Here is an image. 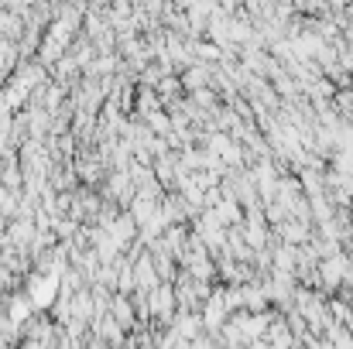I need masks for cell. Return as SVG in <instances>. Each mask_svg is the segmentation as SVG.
I'll use <instances>...</instances> for the list:
<instances>
[{
    "mask_svg": "<svg viewBox=\"0 0 353 349\" xmlns=\"http://www.w3.org/2000/svg\"><path fill=\"white\" fill-rule=\"evenodd\" d=\"M347 271H350V257H347L343 250H340V253H333V257H326V260H319V264H316L319 291H323L326 298H333V295L340 291V284H343Z\"/></svg>",
    "mask_w": 353,
    "mask_h": 349,
    "instance_id": "obj_1",
    "label": "cell"
},
{
    "mask_svg": "<svg viewBox=\"0 0 353 349\" xmlns=\"http://www.w3.org/2000/svg\"><path fill=\"white\" fill-rule=\"evenodd\" d=\"M114 319H117V326H130L134 322V308L127 305V298H114Z\"/></svg>",
    "mask_w": 353,
    "mask_h": 349,
    "instance_id": "obj_5",
    "label": "cell"
},
{
    "mask_svg": "<svg viewBox=\"0 0 353 349\" xmlns=\"http://www.w3.org/2000/svg\"><path fill=\"white\" fill-rule=\"evenodd\" d=\"M148 308L154 312V319H172V312H175V291L168 284H158L151 291V305Z\"/></svg>",
    "mask_w": 353,
    "mask_h": 349,
    "instance_id": "obj_3",
    "label": "cell"
},
{
    "mask_svg": "<svg viewBox=\"0 0 353 349\" xmlns=\"http://www.w3.org/2000/svg\"><path fill=\"white\" fill-rule=\"evenodd\" d=\"M28 312H31L28 298H10V308H7L10 322H24V319H28Z\"/></svg>",
    "mask_w": 353,
    "mask_h": 349,
    "instance_id": "obj_6",
    "label": "cell"
},
{
    "mask_svg": "<svg viewBox=\"0 0 353 349\" xmlns=\"http://www.w3.org/2000/svg\"><path fill=\"white\" fill-rule=\"evenodd\" d=\"M333 110L340 114V120H353V89H336Z\"/></svg>",
    "mask_w": 353,
    "mask_h": 349,
    "instance_id": "obj_4",
    "label": "cell"
},
{
    "mask_svg": "<svg viewBox=\"0 0 353 349\" xmlns=\"http://www.w3.org/2000/svg\"><path fill=\"white\" fill-rule=\"evenodd\" d=\"M55 291H59V274H45V277H34L31 281V291H28V302L45 308L55 302Z\"/></svg>",
    "mask_w": 353,
    "mask_h": 349,
    "instance_id": "obj_2",
    "label": "cell"
}]
</instances>
